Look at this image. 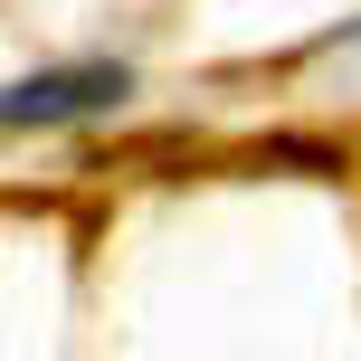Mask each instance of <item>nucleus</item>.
Listing matches in <instances>:
<instances>
[{"label":"nucleus","instance_id":"nucleus-1","mask_svg":"<svg viewBox=\"0 0 361 361\" xmlns=\"http://www.w3.org/2000/svg\"><path fill=\"white\" fill-rule=\"evenodd\" d=\"M133 95V76L124 67H38V76H19L10 86V133H57V124H86V114H114Z\"/></svg>","mask_w":361,"mask_h":361},{"label":"nucleus","instance_id":"nucleus-2","mask_svg":"<svg viewBox=\"0 0 361 361\" xmlns=\"http://www.w3.org/2000/svg\"><path fill=\"white\" fill-rule=\"evenodd\" d=\"M247 162L295 171V180H343V171H352V152H343V143H324V133H267V143H257Z\"/></svg>","mask_w":361,"mask_h":361}]
</instances>
